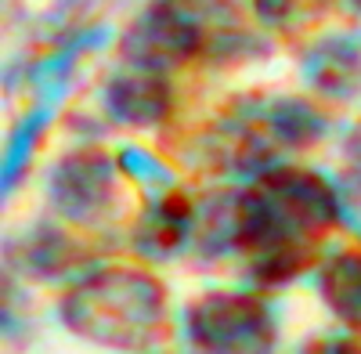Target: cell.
Segmentation results:
<instances>
[{
    "instance_id": "30bf717a",
    "label": "cell",
    "mask_w": 361,
    "mask_h": 354,
    "mask_svg": "<svg viewBox=\"0 0 361 354\" xmlns=\"http://www.w3.org/2000/svg\"><path fill=\"white\" fill-rule=\"evenodd\" d=\"M253 11L267 25H289L296 15V0H253Z\"/></svg>"
},
{
    "instance_id": "277c9868",
    "label": "cell",
    "mask_w": 361,
    "mask_h": 354,
    "mask_svg": "<svg viewBox=\"0 0 361 354\" xmlns=\"http://www.w3.org/2000/svg\"><path fill=\"white\" fill-rule=\"evenodd\" d=\"M173 94L163 69L134 66L105 83V112L123 127H156L170 116Z\"/></svg>"
},
{
    "instance_id": "4fadbf2b",
    "label": "cell",
    "mask_w": 361,
    "mask_h": 354,
    "mask_svg": "<svg viewBox=\"0 0 361 354\" xmlns=\"http://www.w3.org/2000/svg\"><path fill=\"white\" fill-rule=\"evenodd\" d=\"M350 8H354V11L361 15V0H350Z\"/></svg>"
},
{
    "instance_id": "52a82bcc",
    "label": "cell",
    "mask_w": 361,
    "mask_h": 354,
    "mask_svg": "<svg viewBox=\"0 0 361 354\" xmlns=\"http://www.w3.org/2000/svg\"><path fill=\"white\" fill-rule=\"evenodd\" d=\"M318 297L343 326L361 329V253L340 250L318 271Z\"/></svg>"
},
{
    "instance_id": "8fae6325",
    "label": "cell",
    "mask_w": 361,
    "mask_h": 354,
    "mask_svg": "<svg viewBox=\"0 0 361 354\" xmlns=\"http://www.w3.org/2000/svg\"><path fill=\"white\" fill-rule=\"evenodd\" d=\"M343 214L350 217V224L357 228V235H361V173H354L350 181L343 185Z\"/></svg>"
},
{
    "instance_id": "7c38bea8",
    "label": "cell",
    "mask_w": 361,
    "mask_h": 354,
    "mask_svg": "<svg viewBox=\"0 0 361 354\" xmlns=\"http://www.w3.org/2000/svg\"><path fill=\"white\" fill-rule=\"evenodd\" d=\"M347 156L350 159H357V166H361V123L354 127V134L347 138Z\"/></svg>"
},
{
    "instance_id": "9c48e42d",
    "label": "cell",
    "mask_w": 361,
    "mask_h": 354,
    "mask_svg": "<svg viewBox=\"0 0 361 354\" xmlns=\"http://www.w3.org/2000/svg\"><path fill=\"white\" fill-rule=\"evenodd\" d=\"M264 123H267V134L271 141H279V145H289V149H307V145L322 141L325 134V120L304 102H296V98H279V102H271L267 116H264Z\"/></svg>"
},
{
    "instance_id": "8992f818",
    "label": "cell",
    "mask_w": 361,
    "mask_h": 354,
    "mask_svg": "<svg viewBox=\"0 0 361 354\" xmlns=\"http://www.w3.org/2000/svg\"><path fill=\"white\" fill-rule=\"evenodd\" d=\"M192 224H195L192 202H188L185 195L170 192V195L156 199V202L141 214V221H137V228H134V246H137V253H145V257L163 260V257L177 253L180 246L192 239Z\"/></svg>"
},
{
    "instance_id": "5b68a950",
    "label": "cell",
    "mask_w": 361,
    "mask_h": 354,
    "mask_svg": "<svg viewBox=\"0 0 361 354\" xmlns=\"http://www.w3.org/2000/svg\"><path fill=\"white\" fill-rule=\"evenodd\" d=\"M304 76L318 94L347 102L361 91V44L350 37H329L304 54Z\"/></svg>"
},
{
    "instance_id": "3957f363",
    "label": "cell",
    "mask_w": 361,
    "mask_h": 354,
    "mask_svg": "<svg viewBox=\"0 0 361 354\" xmlns=\"http://www.w3.org/2000/svg\"><path fill=\"white\" fill-rule=\"evenodd\" d=\"M47 202L73 224H98L116 206V166L102 149H76L47 170Z\"/></svg>"
},
{
    "instance_id": "6da1fadb",
    "label": "cell",
    "mask_w": 361,
    "mask_h": 354,
    "mask_svg": "<svg viewBox=\"0 0 361 354\" xmlns=\"http://www.w3.org/2000/svg\"><path fill=\"white\" fill-rule=\"evenodd\" d=\"M166 293L134 268H102L83 275L62 297V322L102 347H145L163 329Z\"/></svg>"
},
{
    "instance_id": "7a4b0ae2",
    "label": "cell",
    "mask_w": 361,
    "mask_h": 354,
    "mask_svg": "<svg viewBox=\"0 0 361 354\" xmlns=\"http://www.w3.org/2000/svg\"><path fill=\"white\" fill-rule=\"evenodd\" d=\"M279 326L253 293L217 289L192 300L185 311V340L199 350H267Z\"/></svg>"
},
{
    "instance_id": "ba28073f",
    "label": "cell",
    "mask_w": 361,
    "mask_h": 354,
    "mask_svg": "<svg viewBox=\"0 0 361 354\" xmlns=\"http://www.w3.org/2000/svg\"><path fill=\"white\" fill-rule=\"evenodd\" d=\"M18 260L25 264L29 275H37V279H58V275H66L73 264L80 260V253H76V243L69 239L62 228L37 224L18 243Z\"/></svg>"
}]
</instances>
